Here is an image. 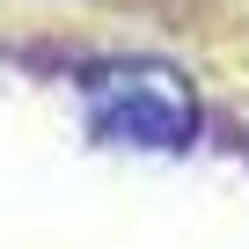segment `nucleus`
<instances>
[{
    "label": "nucleus",
    "mask_w": 249,
    "mask_h": 249,
    "mask_svg": "<svg viewBox=\"0 0 249 249\" xmlns=\"http://www.w3.org/2000/svg\"><path fill=\"white\" fill-rule=\"evenodd\" d=\"M88 124H95L110 147L176 154L198 132V103H191V81L183 73L147 66V59H124V66H103L88 81Z\"/></svg>",
    "instance_id": "obj_1"
}]
</instances>
